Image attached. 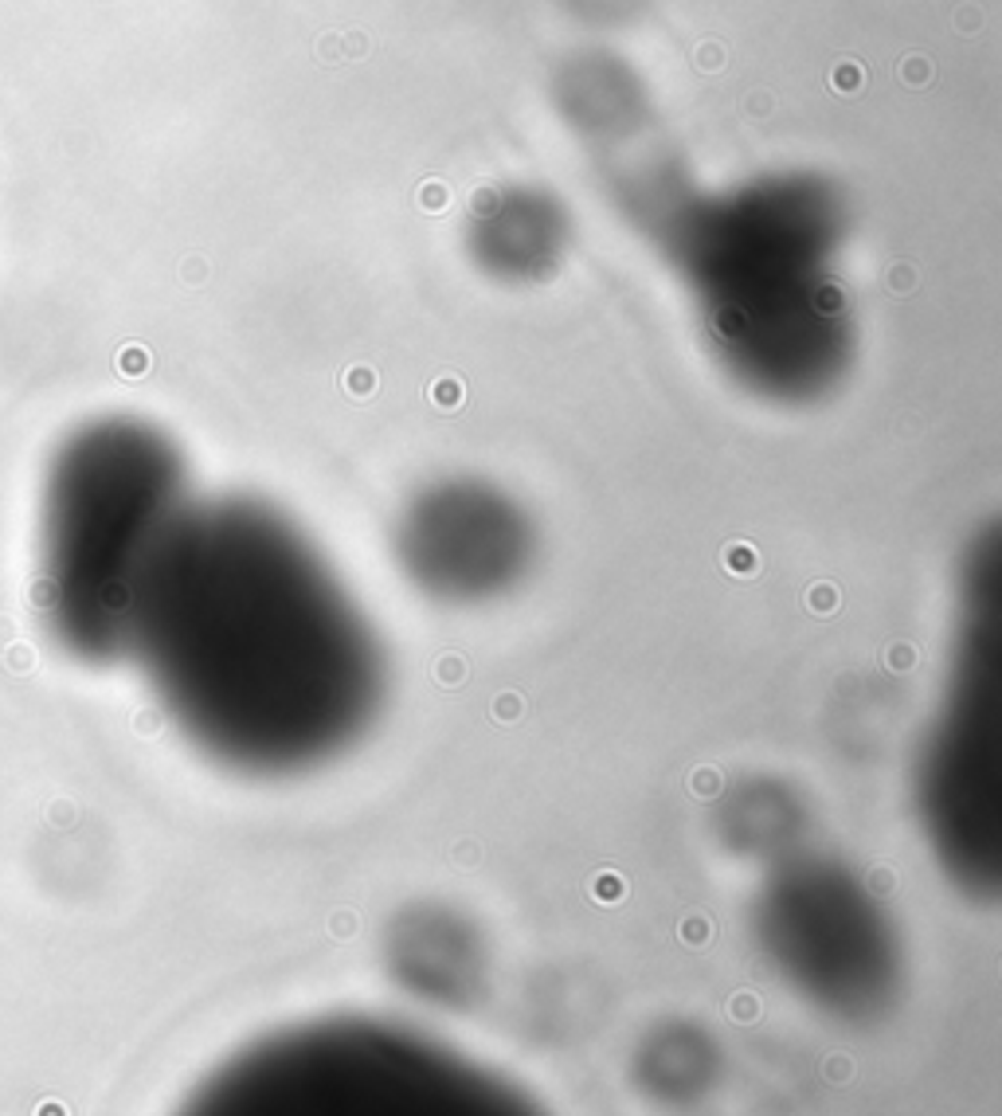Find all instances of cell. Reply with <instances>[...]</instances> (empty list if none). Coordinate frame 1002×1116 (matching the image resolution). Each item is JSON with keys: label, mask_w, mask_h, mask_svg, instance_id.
I'll return each instance as SVG.
<instances>
[{"label": "cell", "mask_w": 1002, "mask_h": 1116, "mask_svg": "<svg viewBox=\"0 0 1002 1116\" xmlns=\"http://www.w3.org/2000/svg\"><path fill=\"white\" fill-rule=\"evenodd\" d=\"M126 658L188 745L263 780L341 760L388 693L369 615L258 498H192L142 588Z\"/></svg>", "instance_id": "obj_1"}, {"label": "cell", "mask_w": 1002, "mask_h": 1116, "mask_svg": "<svg viewBox=\"0 0 1002 1116\" xmlns=\"http://www.w3.org/2000/svg\"><path fill=\"white\" fill-rule=\"evenodd\" d=\"M615 212L682 283L717 369L775 407L842 388L858 310L842 275L846 200L826 177L775 169L701 185L650 114L588 149Z\"/></svg>", "instance_id": "obj_2"}, {"label": "cell", "mask_w": 1002, "mask_h": 1116, "mask_svg": "<svg viewBox=\"0 0 1002 1116\" xmlns=\"http://www.w3.org/2000/svg\"><path fill=\"white\" fill-rule=\"evenodd\" d=\"M192 506L177 439L142 415H99L63 439L43 478L39 607L63 654L126 658L161 549Z\"/></svg>", "instance_id": "obj_3"}, {"label": "cell", "mask_w": 1002, "mask_h": 1116, "mask_svg": "<svg viewBox=\"0 0 1002 1116\" xmlns=\"http://www.w3.org/2000/svg\"><path fill=\"white\" fill-rule=\"evenodd\" d=\"M177 1116H545L466 1054L384 1018H318L228 1058Z\"/></svg>", "instance_id": "obj_4"}, {"label": "cell", "mask_w": 1002, "mask_h": 1116, "mask_svg": "<svg viewBox=\"0 0 1002 1116\" xmlns=\"http://www.w3.org/2000/svg\"><path fill=\"white\" fill-rule=\"evenodd\" d=\"M917 823L960 894L995 901L1002 885V536L967 545L932 725L912 776Z\"/></svg>", "instance_id": "obj_5"}, {"label": "cell", "mask_w": 1002, "mask_h": 1116, "mask_svg": "<svg viewBox=\"0 0 1002 1116\" xmlns=\"http://www.w3.org/2000/svg\"><path fill=\"white\" fill-rule=\"evenodd\" d=\"M752 929L775 975L826 1015L874 1018L901 987V932L881 897L838 858H775Z\"/></svg>", "instance_id": "obj_6"}, {"label": "cell", "mask_w": 1002, "mask_h": 1116, "mask_svg": "<svg viewBox=\"0 0 1002 1116\" xmlns=\"http://www.w3.org/2000/svg\"><path fill=\"white\" fill-rule=\"evenodd\" d=\"M392 556L431 604L486 607L529 580L536 521L521 498L490 478H431L396 513Z\"/></svg>", "instance_id": "obj_7"}, {"label": "cell", "mask_w": 1002, "mask_h": 1116, "mask_svg": "<svg viewBox=\"0 0 1002 1116\" xmlns=\"http://www.w3.org/2000/svg\"><path fill=\"white\" fill-rule=\"evenodd\" d=\"M572 251V212L545 185L486 188L466 212V255L498 286H541Z\"/></svg>", "instance_id": "obj_8"}, {"label": "cell", "mask_w": 1002, "mask_h": 1116, "mask_svg": "<svg viewBox=\"0 0 1002 1116\" xmlns=\"http://www.w3.org/2000/svg\"><path fill=\"white\" fill-rule=\"evenodd\" d=\"M388 963L404 987L427 995L431 1003H447L455 995H470L482 975V944L470 920L439 905L407 909L388 932Z\"/></svg>", "instance_id": "obj_9"}, {"label": "cell", "mask_w": 1002, "mask_h": 1116, "mask_svg": "<svg viewBox=\"0 0 1002 1116\" xmlns=\"http://www.w3.org/2000/svg\"><path fill=\"white\" fill-rule=\"evenodd\" d=\"M775 791L780 788H768V783H745V788L732 796L728 811H720L725 834L732 839V846H740V850H748V854H771V862L795 850L791 839H795V819H799L791 796L783 799L780 807H771V815H763L768 803L775 799Z\"/></svg>", "instance_id": "obj_10"}]
</instances>
